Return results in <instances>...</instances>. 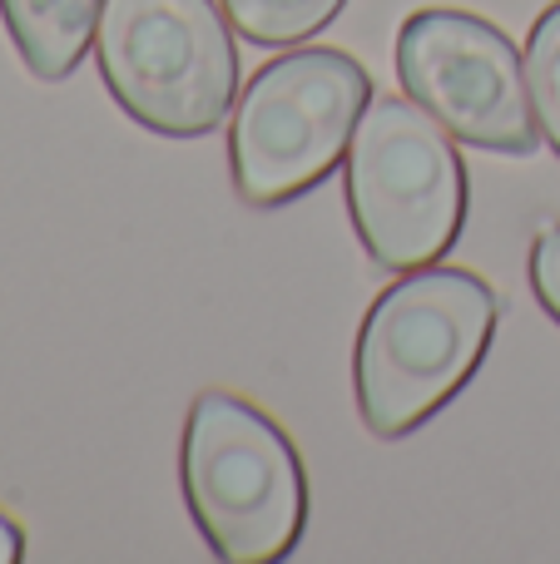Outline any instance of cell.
Here are the masks:
<instances>
[{"mask_svg": "<svg viewBox=\"0 0 560 564\" xmlns=\"http://www.w3.org/2000/svg\"><path fill=\"white\" fill-rule=\"evenodd\" d=\"M179 470L189 516L218 560L273 564L293 555L308 525V476L278 421L228 391H204L189 406Z\"/></svg>", "mask_w": 560, "mask_h": 564, "instance_id": "obj_2", "label": "cell"}, {"mask_svg": "<svg viewBox=\"0 0 560 564\" xmlns=\"http://www.w3.org/2000/svg\"><path fill=\"white\" fill-rule=\"evenodd\" d=\"M234 20L214 0H105L95 55L129 119L164 139H204L238 95Z\"/></svg>", "mask_w": 560, "mask_h": 564, "instance_id": "obj_4", "label": "cell"}, {"mask_svg": "<svg viewBox=\"0 0 560 564\" xmlns=\"http://www.w3.org/2000/svg\"><path fill=\"white\" fill-rule=\"evenodd\" d=\"M397 79L452 139L492 154H531L541 124L526 89V59L472 10H417L397 30Z\"/></svg>", "mask_w": 560, "mask_h": 564, "instance_id": "obj_6", "label": "cell"}, {"mask_svg": "<svg viewBox=\"0 0 560 564\" xmlns=\"http://www.w3.org/2000/svg\"><path fill=\"white\" fill-rule=\"evenodd\" d=\"M502 302L462 268H412L377 292L353 351V387L373 436H407L432 421L482 367Z\"/></svg>", "mask_w": 560, "mask_h": 564, "instance_id": "obj_1", "label": "cell"}, {"mask_svg": "<svg viewBox=\"0 0 560 564\" xmlns=\"http://www.w3.org/2000/svg\"><path fill=\"white\" fill-rule=\"evenodd\" d=\"M343 6L347 0H224V15L254 45H298L323 25H333Z\"/></svg>", "mask_w": 560, "mask_h": 564, "instance_id": "obj_8", "label": "cell"}, {"mask_svg": "<svg viewBox=\"0 0 560 564\" xmlns=\"http://www.w3.org/2000/svg\"><path fill=\"white\" fill-rule=\"evenodd\" d=\"M521 59H526V89H531L536 124H541L546 144L560 154V0L541 10Z\"/></svg>", "mask_w": 560, "mask_h": 564, "instance_id": "obj_9", "label": "cell"}, {"mask_svg": "<svg viewBox=\"0 0 560 564\" xmlns=\"http://www.w3.org/2000/svg\"><path fill=\"white\" fill-rule=\"evenodd\" d=\"M373 105V75L343 50H293L248 79L228 164L248 204L278 208L337 169Z\"/></svg>", "mask_w": 560, "mask_h": 564, "instance_id": "obj_5", "label": "cell"}, {"mask_svg": "<svg viewBox=\"0 0 560 564\" xmlns=\"http://www.w3.org/2000/svg\"><path fill=\"white\" fill-rule=\"evenodd\" d=\"M99 15L105 0H0V20L25 69L40 79H65L85 59Z\"/></svg>", "mask_w": 560, "mask_h": 564, "instance_id": "obj_7", "label": "cell"}, {"mask_svg": "<svg viewBox=\"0 0 560 564\" xmlns=\"http://www.w3.org/2000/svg\"><path fill=\"white\" fill-rule=\"evenodd\" d=\"M531 292L546 312L560 322V224L541 228L531 243Z\"/></svg>", "mask_w": 560, "mask_h": 564, "instance_id": "obj_10", "label": "cell"}, {"mask_svg": "<svg viewBox=\"0 0 560 564\" xmlns=\"http://www.w3.org/2000/svg\"><path fill=\"white\" fill-rule=\"evenodd\" d=\"M347 208L377 268L442 263L466 224V164L452 134L412 99H373L347 144Z\"/></svg>", "mask_w": 560, "mask_h": 564, "instance_id": "obj_3", "label": "cell"}, {"mask_svg": "<svg viewBox=\"0 0 560 564\" xmlns=\"http://www.w3.org/2000/svg\"><path fill=\"white\" fill-rule=\"evenodd\" d=\"M25 560V530L10 516H0V564H20Z\"/></svg>", "mask_w": 560, "mask_h": 564, "instance_id": "obj_11", "label": "cell"}]
</instances>
